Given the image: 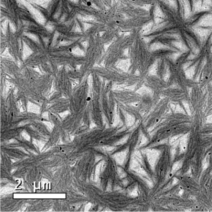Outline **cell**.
Masks as SVG:
<instances>
[{
	"label": "cell",
	"mask_w": 212,
	"mask_h": 212,
	"mask_svg": "<svg viewBox=\"0 0 212 212\" xmlns=\"http://www.w3.org/2000/svg\"><path fill=\"white\" fill-rule=\"evenodd\" d=\"M92 72L96 73L105 81L123 86L136 85L140 80L139 76L125 72L116 67H94Z\"/></svg>",
	"instance_id": "6da1fadb"
},
{
	"label": "cell",
	"mask_w": 212,
	"mask_h": 212,
	"mask_svg": "<svg viewBox=\"0 0 212 212\" xmlns=\"http://www.w3.org/2000/svg\"><path fill=\"white\" fill-rule=\"evenodd\" d=\"M112 93L116 102L125 105H136L141 96L134 90L125 89H112Z\"/></svg>",
	"instance_id": "7a4b0ae2"
},
{
	"label": "cell",
	"mask_w": 212,
	"mask_h": 212,
	"mask_svg": "<svg viewBox=\"0 0 212 212\" xmlns=\"http://www.w3.org/2000/svg\"><path fill=\"white\" fill-rule=\"evenodd\" d=\"M136 105V106L141 114H148L155 105L153 95L146 93L141 95L140 100Z\"/></svg>",
	"instance_id": "3957f363"
},
{
	"label": "cell",
	"mask_w": 212,
	"mask_h": 212,
	"mask_svg": "<svg viewBox=\"0 0 212 212\" xmlns=\"http://www.w3.org/2000/svg\"><path fill=\"white\" fill-rule=\"evenodd\" d=\"M157 63L156 76L161 79H164L166 68V60L165 58L160 59L157 61Z\"/></svg>",
	"instance_id": "277c9868"
}]
</instances>
